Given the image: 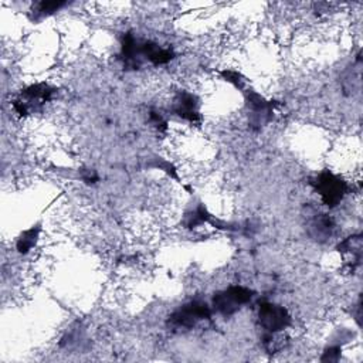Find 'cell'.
<instances>
[{"instance_id": "obj_1", "label": "cell", "mask_w": 363, "mask_h": 363, "mask_svg": "<svg viewBox=\"0 0 363 363\" xmlns=\"http://www.w3.org/2000/svg\"><path fill=\"white\" fill-rule=\"evenodd\" d=\"M312 186L320 196L323 204L328 206L329 208L336 207L343 200L349 190L347 183L342 177L329 170L319 173L313 179Z\"/></svg>"}, {"instance_id": "obj_2", "label": "cell", "mask_w": 363, "mask_h": 363, "mask_svg": "<svg viewBox=\"0 0 363 363\" xmlns=\"http://www.w3.org/2000/svg\"><path fill=\"white\" fill-rule=\"evenodd\" d=\"M254 296V292L245 286H228L213 296V308L224 315L230 316L240 311L245 303H248Z\"/></svg>"}, {"instance_id": "obj_3", "label": "cell", "mask_w": 363, "mask_h": 363, "mask_svg": "<svg viewBox=\"0 0 363 363\" xmlns=\"http://www.w3.org/2000/svg\"><path fill=\"white\" fill-rule=\"evenodd\" d=\"M54 94L55 88L48 84H33L20 92V96L13 104L14 111L20 115H27L31 111L40 109L45 102L52 98Z\"/></svg>"}, {"instance_id": "obj_4", "label": "cell", "mask_w": 363, "mask_h": 363, "mask_svg": "<svg viewBox=\"0 0 363 363\" xmlns=\"http://www.w3.org/2000/svg\"><path fill=\"white\" fill-rule=\"evenodd\" d=\"M211 318L210 306L201 301H191L179 309H176L170 316L167 323L176 329H191L201 320H208Z\"/></svg>"}, {"instance_id": "obj_5", "label": "cell", "mask_w": 363, "mask_h": 363, "mask_svg": "<svg viewBox=\"0 0 363 363\" xmlns=\"http://www.w3.org/2000/svg\"><path fill=\"white\" fill-rule=\"evenodd\" d=\"M245 104L248 108L250 126L254 130L261 129L264 125H267L272 119L275 104L271 101H267L258 92H255L252 89H247Z\"/></svg>"}, {"instance_id": "obj_6", "label": "cell", "mask_w": 363, "mask_h": 363, "mask_svg": "<svg viewBox=\"0 0 363 363\" xmlns=\"http://www.w3.org/2000/svg\"><path fill=\"white\" fill-rule=\"evenodd\" d=\"M258 320L268 333H278L289 326L291 315L281 305L262 302L258 309Z\"/></svg>"}, {"instance_id": "obj_7", "label": "cell", "mask_w": 363, "mask_h": 363, "mask_svg": "<svg viewBox=\"0 0 363 363\" xmlns=\"http://www.w3.org/2000/svg\"><path fill=\"white\" fill-rule=\"evenodd\" d=\"M174 57L172 48H166L159 45L150 40H139L138 41V62L140 65L142 60H146L155 65L167 64Z\"/></svg>"}, {"instance_id": "obj_8", "label": "cell", "mask_w": 363, "mask_h": 363, "mask_svg": "<svg viewBox=\"0 0 363 363\" xmlns=\"http://www.w3.org/2000/svg\"><path fill=\"white\" fill-rule=\"evenodd\" d=\"M172 112L189 122L200 121L197 98L190 92H180L176 95L172 104Z\"/></svg>"}, {"instance_id": "obj_9", "label": "cell", "mask_w": 363, "mask_h": 363, "mask_svg": "<svg viewBox=\"0 0 363 363\" xmlns=\"http://www.w3.org/2000/svg\"><path fill=\"white\" fill-rule=\"evenodd\" d=\"M333 231V221L326 214H315L311 221L309 233L316 240H326L332 235Z\"/></svg>"}, {"instance_id": "obj_10", "label": "cell", "mask_w": 363, "mask_h": 363, "mask_svg": "<svg viewBox=\"0 0 363 363\" xmlns=\"http://www.w3.org/2000/svg\"><path fill=\"white\" fill-rule=\"evenodd\" d=\"M38 234H40V227L38 225H34L28 230H26L20 238L17 240V251L20 254H27L37 242V238H38Z\"/></svg>"}, {"instance_id": "obj_11", "label": "cell", "mask_w": 363, "mask_h": 363, "mask_svg": "<svg viewBox=\"0 0 363 363\" xmlns=\"http://www.w3.org/2000/svg\"><path fill=\"white\" fill-rule=\"evenodd\" d=\"M64 6H65L64 1H41V3L37 4L34 14H35V16L38 14L40 18H43V17H47V16L52 14L54 11L60 10V9L64 7Z\"/></svg>"}, {"instance_id": "obj_12", "label": "cell", "mask_w": 363, "mask_h": 363, "mask_svg": "<svg viewBox=\"0 0 363 363\" xmlns=\"http://www.w3.org/2000/svg\"><path fill=\"white\" fill-rule=\"evenodd\" d=\"M221 75L225 81L233 84L235 88H240V89L244 88V79H242L240 72H237V71H223Z\"/></svg>"}, {"instance_id": "obj_13", "label": "cell", "mask_w": 363, "mask_h": 363, "mask_svg": "<svg viewBox=\"0 0 363 363\" xmlns=\"http://www.w3.org/2000/svg\"><path fill=\"white\" fill-rule=\"evenodd\" d=\"M339 356H340V347L339 346H329L326 350H325V353H323V356H322V360L325 362V360H337L339 359Z\"/></svg>"}, {"instance_id": "obj_14", "label": "cell", "mask_w": 363, "mask_h": 363, "mask_svg": "<svg viewBox=\"0 0 363 363\" xmlns=\"http://www.w3.org/2000/svg\"><path fill=\"white\" fill-rule=\"evenodd\" d=\"M150 121L155 123V126H156L157 129H166L167 122L163 119V116H162L159 112L152 111V112H150Z\"/></svg>"}]
</instances>
